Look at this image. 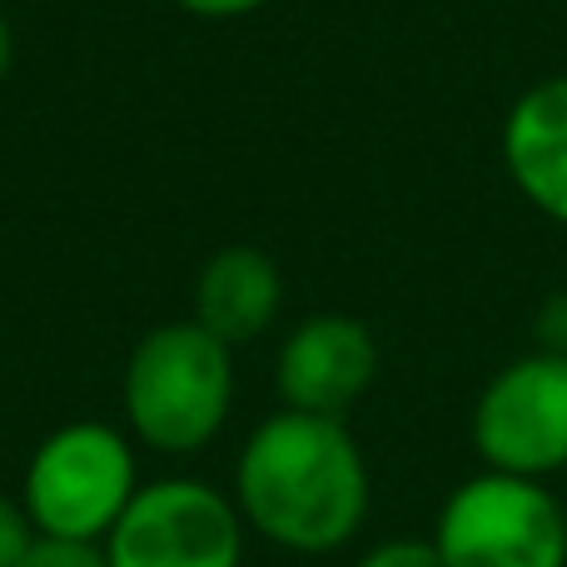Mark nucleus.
Segmentation results:
<instances>
[{"label":"nucleus","instance_id":"nucleus-1","mask_svg":"<svg viewBox=\"0 0 567 567\" xmlns=\"http://www.w3.org/2000/svg\"><path fill=\"white\" fill-rule=\"evenodd\" d=\"M235 508L265 543L323 558L353 543L369 518V463L343 419L269 413L239 449Z\"/></svg>","mask_w":567,"mask_h":567},{"label":"nucleus","instance_id":"nucleus-2","mask_svg":"<svg viewBox=\"0 0 567 567\" xmlns=\"http://www.w3.org/2000/svg\"><path fill=\"white\" fill-rule=\"evenodd\" d=\"M235 409V349L195 319L159 323L125 363V419L145 449L185 458L219 439Z\"/></svg>","mask_w":567,"mask_h":567},{"label":"nucleus","instance_id":"nucleus-3","mask_svg":"<svg viewBox=\"0 0 567 567\" xmlns=\"http://www.w3.org/2000/svg\"><path fill=\"white\" fill-rule=\"evenodd\" d=\"M140 493V463L130 439L115 423L75 419L55 429L25 463L20 503L40 538L55 543H100Z\"/></svg>","mask_w":567,"mask_h":567},{"label":"nucleus","instance_id":"nucleus-4","mask_svg":"<svg viewBox=\"0 0 567 567\" xmlns=\"http://www.w3.org/2000/svg\"><path fill=\"white\" fill-rule=\"evenodd\" d=\"M433 548L443 567H567V508L538 478L483 468L449 493Z\"/></svg>","mask_w":567,"mask_h":567},{"label":"nucleus","instance_id":"nucleus-5","mask_svg":"<svg viewBox=\"0 0 567 567\" xmlns=\"http://www.w3.org/2000/svg\"><path fill=\"white\" fill-rule=\"evenodd\" d=\"M245 533L235 498L215 483L155 478L140 483L100 553L110 567H239Z\"/></svg>","mask_w":567,"mask_h":567},{"label":"nucleus","instance_id":"nucleus-6","mask_svg":"<svg viewBox=\"0 0 567 567\" xmlns=\"http://www.w3.org/2000/svg\"><path fill=\"white\" fill-rule=\"evenodd\" d=\"M473 449L483 468L548 478L567 468V359L523 353L483 383L473 403Z\"/></svg>","mask_w":567,"mask_h":567},{"label":"nucleus","instance_id":"nucleus-7","mask_svg":"<svg viewBox=\"0 0 567 567\" xmlns=\"http://www.w3.org/2000/svg\"><path fill=\"white\" fill-rule=\"evenodd\" d=\"M379 379V343L353 313H313L284 339L275 383L284 409L343 419Z\"/></svg>","mask_w":567,"mask_h":567},{"label":"nucleus","instance_id":"nucleus-8","mask_svg":"<svg viewBox=\"0 0 567 567\" xmlns=\"http://www.w3.org/2000/svg\"><path fill=\"white\" fill-rule=\"evenodd\" d=\"M498 145L518 195L567 229V75L538 80L513 100Z\"/></svg>","mask_w":567,"mask_h":567},{"label":"nucleus","instance_id":"nucleus-9","mask_svg":"<svg viewBox=\"0 0 567 567\" xmlns=\"http://www.w3.org/2000/svg\"><path fill=\"white\" fill-rule=\"evenodd\" d=\"M284 303L279 265L255 245H229L195 279V323L219 343H249L275 323Z\"/></svg>","mask_w":567,"mask_h":567},{"label":"nucleus","instance_id":"nucleus-10","mask_svg":"<svg viewBox=\"0 0 567 567\" xmlns=\"http://www.w3.org/2000/svg\"><path fill=\"white\" fill-rule=\"evenodd\" d=\"M35 543H40V533H35V523H30L25 503L0 493V567H20Z\"/></svg>","mask_w":567,"mask_h":567},{"label":"nucleus","instance_id":"nucleus-11","mask_svg":"<svg viewBox=\"0 0 567 567\" xmlns=\"http://www.w3.org/2000/svg\"><path fill=\"white\" fill-rule=\"evenodd\" d=\"M353 567H443L433 538H389V543H373Z\"/></svg>","mask_w":567,"mask_h":567},{"label":"nucleus","instance_id":"nucleus-12","mask_svg":"<svg viewBox=\"0 0 567 567\" xmlns=\"http://www.w3.org/2000/svg\"><path fill=\"white\" fill-rule=\"evenodd\" d=\"M20 567H110L105 553L90 548V543H55V538H40L30 548V558Z\"/></svg>","mask_w":567,"mask_h":567},{"label":"nucleus","instance_id":"nucleus-13","mask_svg":"<svg viewBox=\"0 0 567 567\" xmlns=\"http://www.w3.org/2000/svg\"><path fill=\"white\" fill-rule=\"evenodd\" d=\"M533 333H538V353H558V359H567V289L548 293V299L538 303Z\"/></svg>","mask_w":567,"mask_h":567},{"label":"nucleus","instance_id":"nucleus-14","mask_svg":"<svg viewBox=\"0 0 567 567\" xmlns=\"http://www.w3.org/2000/svg\"><path fill=\"white\" fill-rule=\"evenodd\" d=\"M175 6L199 20H239V16H255V10L275 6V0H175Z\"/></svg>","mask_w":567,"mask_h":567},{"label":"nucleus","instance_id":"nucleus-15","mask_svg":"<svg viewBox=\"0 0 567 567\" xmlns=\"http://www.w3.org/2000/svg\"><path fill=\"white\" fill-rule=\"evenodd\" d=\"M10 65H16V35H10V20L0 16V80L10 75Z\"/></svg>","mask_w":567,"mask_h":567}]
</instances>
